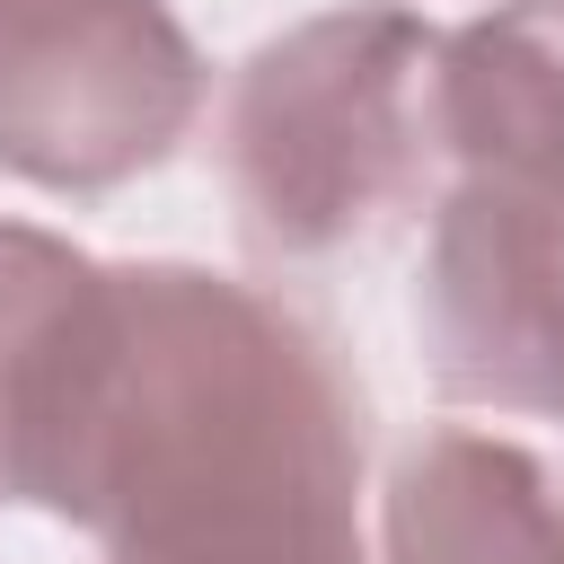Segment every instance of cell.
I'll list each match as a JSON object with an SVG mask.
<instances>
[{"label":"cell","mask_w":564,"mask_h":564,"mask_svg":"<svg viewBox=\"0 0 564 564\" xmlns=\"http://www.w3.org/2000/svg\"><path fill=\"white\" fill-rule=\"evenodd\" d=\"M62 520L106 564H361V388L273 291L115 264V344Z\"/></svg>","instance_id":"obj_1"},{"label":"cell","mask_w":564,"mask_h":564,"mask_svg":"<svg viewBox=\"0 0 564 564\" xmlns=\"http://www.w3.org/2000/svg\"><path fill=\"white\" fill-rule=\"evenodd\" d=\"M441 26L397 0H344L256 44L220 106L238 229L282 256H335L414 212L441 176L432 132Z\"/></svg>","instance_id":"obj_2"},{"label":"cell","mask_w":564,"mask_h":564,"mask_svg":"<svg viewBox=\"0 0 564 564\" xmlns=\"http://www.w3.org/2000/svg\"><path fill=\"white\" fill-rule=\"evenodd\" d=\"M203 115V53L167 0H0V167L106 194Z\"/></svg>","instance_id":"obj_3"},{"label":"cell","mask_w":564,"mask_h":564,"mask_svg":"<svg viewBox=\"0 0 564 564\" xmlns=\"http://www.w3.org/2000/svg\"><path fill=\"white\" fill-rule=\"evenodd\" d=\"M414 335L441 397L564 423V203L458 176L432 212Z\"/></svg>","instance_id":"obj_4"},{"label":"cell","mask_w":564,"mask_h":564,"mask_svg":"<svg viewBox=\"0 0 564 564\" xmlns=\"http://www.w3.org/2000/svg\"><path fill=\"white\" fill-rule=\"evenodd\" d=\"M115 344V264L0 220V502L62 511Z\"/></svg>","instance_id":"obj_5"},{"label":"cell","mask_w":564,"mask_h":564,"mask_svg":"<svg viewBox=\"0 0 564 564\" xmlns=\"http://www.w3.org/2000/svg\"><path fill=\"white\" fill-rule=\"evenodd\" d=\"M432 132L449 176L564 203V0H502L441 35Z\"/></svg>","instance_id":"obj_6"},{"label":"cell","mask_w":564,"mask_h":564,"mask_svg":"<svg viewBox=\"0 0 564 564\" xmlns=\"http://www.w3.org/2000/svg\"><path fill=\"white\" fill-rule=\"evenodd\" d=\"M388 564H564V476L511 432H414L379 494Z\"/></svg>","instance_id":"obj_7"}]
</instances>
